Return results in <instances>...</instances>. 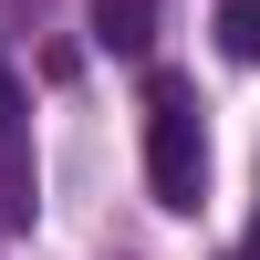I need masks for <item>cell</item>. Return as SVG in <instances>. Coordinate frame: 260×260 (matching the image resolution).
<instances>
[{
  "instance_id": "cell-1",
  "label": "cell",
  "mask_w": 260,
  "mask_h": 260,
  "mask_svg": "<svg viewBox=\"0 0 260 260\" xmlns=\"http://www.w3.org/2000/svg\"><path fill=\"white\" fill-rule=\"evenodd\" d=\"M146 177H156L167 208H198L208 198V125H198V104H187L177 73L146 83Z\"/></svg>"
},
{
  "instance_id": "cell-4",
  "label": "cell",
  "mask_w": 260,
  "mask_h": 260,
  "mask_svg": "<svg viewBox=\"0 0 260 260\" xmlns=\"http://www.w3.org/2000/svg\"><path fill=\"white\" fill-rule=\"evenodd\" d=\"M219 42L240 62H260V0H219Z\"/></svg>"
},
{
  "instance_id": "cell-3",
  "label": "cell",
  "mask_w": 260,
  "mask_h": 260,
  "mask_svg": "<svg viewBox=\"0 0 260 260\" xmlns=\"http://www.w3.org/2000/svg\"><path fill=\"white\" fill-rule=\"evenodd\" d=\"M94 42L125 52V62H146L156 52V11H146V0H94Z\"/></svg>"
},
{
  "instance_id": "cell-2",
  "label": "cell",
  "mask_w": 260,
  "mask_h": 260,
  "mask_svg": "<svg viewBox=\"0 0 260 260\" xmlns=\"http://www.w3.org/2000/svg\"><path fill=\"white\" fill-rule=\"evenodd\" d=\"M21 219H31V167H21V104L0 83V229H21Z\"/></svg>"
}]
</instances>
